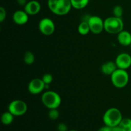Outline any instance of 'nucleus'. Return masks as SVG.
Here are the masks:
<instances>
[{"instance_id": "nucleus-1", "label": "nucleus", "mask_w": 131, "mask_h": 131, "mask_svg": "<svg viewBox=\"0 0 131 131\" xmlns=\"http://www.w3.org/2000/svg\"><path fill=\"white\" fill-rule=\"evenodd\" d=\"M47 5L50 11L58 16L67 15L72 8L70 0H48Z\"/></svg>"}, {"instance_id": "nucleus-2", "label": "nucleus", "mask_w": 131, "mask_h": 131, "mask_svg": "<svg viewBox=\"0 0 131 131\" xmlns=\"http://www.w3.org/2000/svg\"><path fill=\"white\" fill-rule=\"evenodd\" d=\"M123 119L121 111L116 107H111L106 110L102 116V120L105 125L113 127L117 126Z\"/></svg>"}, {"instance_id": "nucleus-3", "label": "nucleus", "mask_w": 131, "mask_h": 131, "mask_svg": "<svg viewBox=\"0 0 131 131\" xmlns=\"http://www.w3.org/2000/svg\"><path fill=\"white\" fill-rule=\"evenodd\" d=\"M41 101L45 107L49 110L58 109L61 104V98L60 95L54 91H46L42 94Z\"/></svg>"}, {"instance_id": "nucleus-4", "label": "nucleus", "mask_w": 131, "mask_h": 131, "mask_svg": "<svg viewBox=\"0 0 131 131\" xmlns=\"http://www.w3.org/2000/svg\"><path fill=\"white\" fill-rule=\"evenodd\" d=\"M124 23L122 19L115 16L109 17L104 20V30L110 34H118L124 30Z\"/></svg>"}, {"instance_id": "nucleus-5", "label": "nucleus", "mask_w": 131, "mask_h": 131, "mask_svg": "<svg viewBox=\"0 0 131 131\" xmlns=\"http://www.w3.org/2000/svg\"><path fill=\"white\" fill-rule=\"evenodd\" d=\"M110 76L113 85L117 88H124L129 83V75L127 70L117 69Z\"/></svg>"}, {"instance_id": "nucleus-6", "label": "nucleus", "mask_w": 131, "mask_h": 131, "mask_svg": "<svg viewBox=\"0 0 131 131\" xmlns=\"http://www.w3.org/2000/svg\"><path fill=\"white\" fill-rule=\"evenodd\" d=\"M28 110V105L22 100H14L10 102L8 106V111L15 116L24 115Z\"/></svg>"}, {"instance_id": "nucleus-7", "label": "nucleus", "mask_w": 131, "mask_h": 131, "mask_svg": "<svg viewBox=\"0 0 131 131\" xmlns=\"http://www.w3.org/2000/svg\"><path fill=\"white\" fill-rule=\"evenodd\" d=\"M88 23L90 28V32L95 35L100 34L104 30V20L97 15L90 16Z\"/></svg>"}, {"instance_id": "nucleus-8", "label": "nucleus", "mask_w": 131, "mask_h": 131, "mask_svg": "<svg viewBox=\"0 0 131 131\" xmlns=\"http://www.w3.org/2000/svg\"><path fill=\"white\" fill-rule=\"evenodd\" d=\"M38 29L43 35H52L55 31V24L51 19L44 17L40 20L38 23Z\"/></svg>"}, {"instance_id": "nucleus-9", "label": "nucleus", "mask_w": 131, "mask_h": 131, "mask_svg": "<svg viewBox=\"0 0 131 131\" xmlns=\"http://www.w3.org/2000/svg\"><path fill=\"white\" fill-rule=\"evenodd\" d=\"M46 89V84L42 78H34L29 81L28 85V90L31 94L38 95Z\"/></svg>"}, {"instance_id": "nucleus-10", "label": "nucleus", "mask_w": 131, "mask_h": 131, "mask_svg": "<svg viewBox=\"0 0 131 131\" xmlns=\"http://www.w3.org/2000/svg\"><path fill=\"white\" fill-rule=\"evenodd\" d=\"M115 61L118 69L127 70L131 67V56L129 53L122 52L116 56Z\"/></svg>"}, {"instance_id": "nucleus-11", "label": "nucleus", "mask_w": 131, "mask_h": 131, "mask_svg": "<svg viewBox=\"0 0 131 131\" xmlns=\"http://www.w3.org/2000/svg\"><path fill=\"white\" fill-rule=\"evenodd\" d=\"M41 5L36 0H31L28 1L24 6V10L29 15H37L40 12Z\"/></svg>"}, {"instance_id": "nucleus-12", "label": "nucleus", "mask_w": 131, "mask_h": 131, "mask_svg": "<svg viewBox=\"0 0 131 131\" xmlns=\"http://www.w3.org/2000/svg\"><path fill=\"white\" fill-rule=\"evenodd\" d=\"M12 20L17 25H24L28 23L29 15L24 10H17L13 14Z\"/></svg>"}, {"instance_id": "nucleus-13", "label": "nucleus", "mask_w": 131, "mask_h": 131, "mask_svg": "<svg viewBox=\"0 0 131 131\" xmlns=\"http://www.w3.org/2000/svg\"><path fill=\"white\" fill-rule=\"evenodd\" d=\"M117 40L118 43L123 46H130L131 33L126 30H122L117 34Z\"/></svg>"}, {"instance_id": "nucleus-14", "label": "nucleus", "mask_w": 131, "mask_h": 131, "mask_svg": "<svg viewBox=\"0 0 131 131\" xmlns=\"http://www.w3.org/2000/svg\"><path fill=\"white\" fill-rule=\"evenodd\" d=\"M117 69V65L115 61H109L101 65V70L105 75H111Z\"/></svg>"}, {"instance_id": "nucleus-15", "label": "nucleus", "mask_w": 131, "mask_h": 131, "mask_svg": "<svg viewBox=\"0 0 131 131\" xmlns=\"http://www.w3.org/2000/svg\"><path fill=\"white\" fill-rule=\"evenodd\" d=\"M14 115H12L10 111H6L2 114L1 116V121L3 125H9L12 124L14 119Z\"/></svg>"}, {"instance_id": "nucleus-16", "label": "nucleus", "mask_w": 131, "mask_h": 131, "mask_svg": "<svg viewBox=\"0 0 131 131\" xmlns=\"http://www.w3.org/2000/svg\"><path fill=\"white\" fill-rule=\"evenodd\" d=\"M78 30L79 34L81 35H88L90 32V28L88 22L83 21V20L78 26Z\"/></svg>"}, {"instance_id": "nucleus-17", "label": "nucleus", "mask_w": 131, "mask_h": 131, "mask_svg": "<svg viewBox=\"0 0 131 131\" xmlns=\"http://www.w3.org/2000/svg\"><path fill=\"white\" fill-rule=\"evenodd\" d=\"M90 0H70L72 6L77 10H81L85 8L88 5Z\"/></svg>"}, {"instance_id": "nucleus-18", "label": "nucleus", "mask_w": 131, "mask_h": 131, "mask_svg": "<svg viewBox=\"0 0 131 131\" xmlns=\"http://www.w3.org/2000/svg\"><path fill=\"white\" fill-rule=\"evenodd\" d=\"M119 126L122 131H131V118H123Z\"/></svg>"}, {"instance_id": "nucleus-19", "label": "nucleus", "mask_w": 131, "mask_h": 131, "mask_svg": "<svg viewBox=\"0 0 131 131\" xmlns=\"http://www.w3.org/2000/svg\"><path fill=\"white\" fill-rule=\"evenodd\" d=\"M24 63H26L28 65H31L35 62V57L34 54L31 51H27L25 52L23 58Z\"/></svg>"}, {"instance_id": "nucleus-20", "label": "nucleus", "mask_w": 131, "mask_h": 131, "mask_svg": "<svg viewBox=\"0 0 131 131\" xmlns=\"http://www.w3.org/2000/svg\"><path fill=\"white\" fill-rule=\"evenodd\" d=\"M48 116L51 120H56L60 116V113H59L58 109H51L49 110L48 113Z\"/></svg>"}, {"instance_id": "nucleus-21", "label": "nucleus", "mask_w": 131, "mask_h": 131, "mask_svg": "<svg viewBox=\"0 0 131 131\" xmlns=\"http://www.w3.org/2000/svg\"><path fill=\"white\" fill-rule=\"evenodd\" d=\"M113 16L122 18L123 14H124L123 8L120 5H116L113 9Z\"/></svg>"}, {"instance_id": "nucleus-22", "label": "nucleus", "mask_w": 131, "mask_h": 131, "mask_svg": "<svg viewBox=\"0 0 131 131\" xmlns=\"http://www.w3.org/2000/svg\"><path fill=\"white\" fill-rule=\"evenodd\" d=\"M42 79L46 84H50L52 82V80H53L52 75L51 74H49V73L45 74L42 76Z\"/></svg>"}, {"instance_id": "nucleus-23", "label": "nucleus", "mask_w": 131, "mask_h": 131, "mask_svg": "<svg viewBox=\"0 0 131 131\" xmlns=\"http://www.w3.org/2000/svg\"><path fill=\"white\" fill-rule=\"evenodd\" d=\"M6 17V11L3 6L0 7V23H2L5 20Z\"/></svg>"}, {"instance_id": "nucleus-24", "label": "nucleus", "mask_w": 131, "mask_h": 131, "mask_svg": "<svg viewBox=\"0 0 131 131\" xmlns=\"http://www.w3.org/2000/svg\"><path fill=\"white\" fill-rule=\"evenodd\" d=\"M58 131H68V127L64 123H60L57 126Z\"/></svg>"}, {"instance_id": "nucleus-25", "label": "nucleus", "mask_w": 131, "mask_h": 131, "mask_svg": "<svg viewBox=\"0 0 131 131\" xmlns=\"http://www.w3.org/2000/svg\"><path fill=\"white\" fill-rule=\"evenodd\" d=\"M97 131H111V127L107 126V125H104V126L99 128Z\"/></svg>"}, {"instance_id": "nucleus-26", "label": "nucleus", "mask_w": 131, "mask_h": 131, "mask_svg": "<svg viewBox=\"0 0 131 131\" xmlns=\"http://www.w3.org/2000/svg\"><path fill=\"white\" fill-rule=\"evenodd\" d=\"M17 3L19 4L20 6H24L26 5L28 1H27V0H17Z\"/></svg>"}, {"instance_id": "nucleus-27", "label": "nucleus", "mask_w": 131, "mask_h": 131, "mask_svg": "<svg viewBox=\"0 0 131 131\" xmlns=\"http://www.w3.org/2000/svg\"><path fill=\"white\" fill-rule=\"evenodd\" d=\"M68 131H78L77 130H68Z\"/></svg>"}]
</instances>
